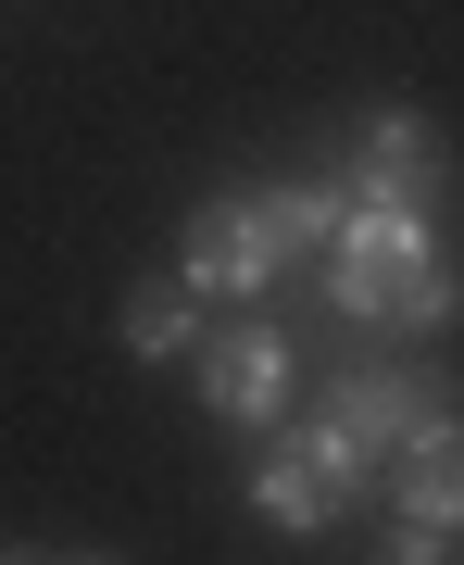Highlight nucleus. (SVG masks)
Returning a JSON list of instances; mask_svg holds the SVG:
<instances>
[{
	"instance_id": "nucleus-1",
	"label": "nucleus",
	"mask_w": 464,
	"mask_h": 565,
	"mask_svg": "<svg viewBox=\"0 0 464 565\" xmlns=\"http://www.w3.org/2000/svg\"><path fill=\"white\" fill-rule=\"evenodd\" d=\"M339 302L352 315H402V327L452 315V264H440V239H427V214L352 202V226H339Z\"/></svg>"
},
{
	"instance_id": "nucleus-2",
	"label": "nucleus",
	"mask_w": 464,
	"mask_h": 565,
	"mask_svg": "<svg viewBox=\"0 0 464 565\" xmlns=\"http://www.w3.org/2000/svg\"><path fill=\"white\" fill-rule=\"evenodd\" d=\"M427 427H452V390L440 377H339V403H326L314 440L352 465V478H377L389 452H414Z\"/></svg>"
},
{
	"instance_id": "nucleus-3",
	"label": "nucleus",
	"mask_w": 464,
	"mask_h": 565,
	"mask_svg": "<svg viewBox=\"0 0 464 565\" xmlns=\"http://www.w3.org/2000/svg\"><path fill=\"white\" fill-rule=\"evenodd\" d=\"M277 264H289V252H277V226H263V189H251V202H202V226H188V289L251 302Z\"/></svg>"
},
{
	"instance_id": "nucleus-4",
	"label": "nucleus",
	"mask_w": 464,
	"mask_h": 565,
	"mask_svg": "<svg viewBox=\"0 0 464 565\" xmlns=\"http://www.w3.org/2000/svg\"><path fill=\"white\" fill-rule=\"evenodd\" d=\"M202 403L226 427H277L289 415V340H277V327H226L214 364H202Z\"/></svg>"
},
{
	"instance_id": "nucleus-5",
	"label": "nucleus",
	"mask_w": 464,
	"mask_h": 565,
	"mask_svg": "<svg viewBox=\"0 0 464 565\" xmlns=\"http://www.w3.org/2000/svg\"><path fill=\"white\" fill-rule=\"evenodd\" d=\"M427 189H440V139H427L414 114L364 126V151H352V202H402V214H427Z\"/></svg>"
},
{
	"instance_id": "nucleus-6",
	"label": "nucleus",
	"mask_w": 464,
	"mask_h": 565,
	"mask_svg": "<svg viewBox=\"0 0 464 565\" xmlns=\"http://www.w3.org/2000/svg\"><path fill=\"white\" fill-rule=\"evenodd\" d=\"M277 527H339V503H352V465L326 452V440H302V452H263V490H251Z\"/></svg>"
},
{
	"instance_id": "nucleus-7",
	"label": "nucleus",
	"mask_w": 464,
	"mask_h": 565,
	"mask_svg": "<svg viewBox=\"0 0 464 565\" xmlns=\"http://www.w3.org/2000/svg\"><path fill=\"white\" fill-rule=\"evenodd\" d=\"M402 515L464 527V427H427V440L402 452Z\"/></svg>"
},
{
	"instance_id": "nucleus-8",
	"label": "nucleus",
	"mask_w": 464,
	"mask_h": 565,
	"mask_svg": "<svg viewBox=\"0 0 464 565\" xmlns=\"http://www.w3.org/2000/svg\"><path fill=\"white\" fill-rule=\"evenodd\" d=\"M263 226H277V252H339L352 189H263Z\"/></svg>"
},
{
	"instance_id": "nucleus-9",
	"label": "nucleus",
	"mask_w": 464,
	"mask_h": 565,
	"mask_svg": "<svg viewBox=\"0 0 464 565\" xmlns=\"http://www.w3.org/2000/svg\"><path fill=\"white\" fill-rule=\"evenodd\" d=\"M126 352H139V364H176V352H188V277L126 289Z\"/></svg>"
},
{
	"instance_id": "nucleus-10",
	"label": "nucleus",
	"mask_w": 464,
	"mask_h": 565,
	"mask_svg": "<svg viewBox=\"0 0 464 565\" xmlns=\"http://www.w3.org/2000/svg\"><path fill=\"white\" fill-rule=\"evenodd\" d=\"M440 553H452V527H427V515H402V527L377 541V565H440Z\"/></svg>"
}]
</instances>
